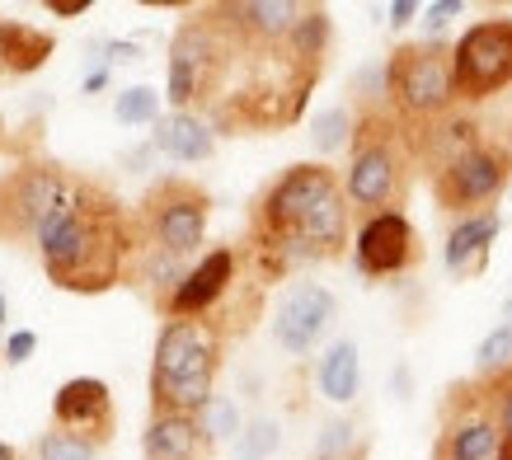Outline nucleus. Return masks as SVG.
<instances>
[{
    "instance_id": "nucleus-23",
    "label": "nucleus",
    "mask_w": 512,
    "mask_h": 460,
    "mask_svg": "<svg viewBox=\"0 0 512 460\" xmlns=\"http://www.w3.org/2000/svg\"><path fill=\"white\" fill-rule=\"evenodd\" d=\"M353 132H357V113L348 104H334L325 113H315L311 123V141L315 151H343V146H353Z\"/></svg>"
},
{
    "instance_id": "nucleus-29",
    "label": "nucleus",
    "mask_w": 512,
    "mask_h": 460,
    "mask_svg": "<svg viewBox=\"0 0 512 460\" xmlns=\"http://www.w3.org/2000/svg\"><path fill=\"white\" fill-rule=\"evenodd\" d=\"M357 446H362L357 428L348 423V418H339V423H325L320 442H315V460H343V456H353Z\"/></svg>"
},
{
    "instance_id": "nucleus-42",
    "label": "nucleus",
    "mask_w": 512,
    "mask_h": 460,
    "mask_svg": "<svg viewBox=\"0 0 512 460\" xmlns=\"http://www.w3.org/2000/svg\"><path fill=\"white\" fill-rule=\"evenodd\" d=\"M0 357H5V348H0Z\"/></svg>"
},
{
    "instance_id": "nucleus-37",
    "label": "nucleus",
    "mask_w": 512,
    "mask_h": 460,
    "mask_svg": "<svg viewBox=\"0 0 512 460\" xmlns=\"http://www.w3.org/2000/svg\"><path fill=\"white\" fill-rule=\"evenodd\" d=\"M0 460H19V451L10 442H0Z\"/></svg>"
},
{
    "instance_id": "nucleus-19",
    "label": "nucleus",
    "mask_w": 512,
    "mask_h": 460,
    "mask_svg": "<svg viewBox=\"0 0 512 460\" xmlns=\"http://www.w3.org/2000/svg\"><path fill=\"white\" fill-rule=\"evenodd\" d=\"M57 38L24 19H0V76H33L52 57Z\"/></svg>"
},
{
    "instance_id": "nucleus-27",
    "label": "nucleus",
    "mask_w": 512,
    "mask_h": 460,
    "mask_svg": "<svg viewBox=\"0 0 512 460\" xmlns=\"http://www.w3.org/2000/svg\"><path fill=\"white\" fill-rule=\"evenodd\" d=\"M198 423L207 428V437L212 442H226V437H240V409H235V399H226V395H212V404L198 414Z\"/></svg>"
},
{
    "instance_id": "nucleus-16",
    "label": "nucleus",
    "mask_w": 512,
    "mask_h": 460,
    "mask_svg": "<svg viewBox=\"0 0 512 460\" xmlns=\"http://www.w3.org/2000/svg\"><path fill=\"white\" fill-rule=\"evenodd\" d=\"M52 428L71 432L80 442H90L94 451L99 446H109L113 437V395L104 381H94V376H76V381L57 385V395H52Z\"/></svg>"
},
{
    "instance_id": "nucleus-35",
    "label": "nucleus",
    "mask_w": 512,
    "mask_h": 460,
    "mask_svg": "<svg viewBox=\"0 0 512 460\" xmlns=\"http://www.w3.org/2000/svg\"><path fill=\"white\" fill-rule=\"evenodd\" d=\"M104 85H109V71H104V66H94V71H90V80H85V94H99V90H104Z\"/></svg>"
},
{
    "instance_id": "nucleus-38",
    "label": "nucleus",
    "mask_w": 512,
    "mask_h": 460,
    "mask_svg": "<svg viewBox=\"0 0 512 460\" xmlns=\"http://www.w3.org/2000/svg\"><path fill=\"white\" fill-rule=\"evenodd\" d=\"M5 320H10V306H5V292H0V329H5Z\"/></svg>"
},
{
    "instance_id": "nucleus-18",
    "label": "nucleus",
    "mask_w": 512,
    "mask_h": 460,
    "mask_svg": "<svg viewBox=\"0 0 512 460\" xmlns=\"http://www.w3.org/2000/svg\"><path fill=\"white\" fill-rule=\"evenodd\" d=\"M498 212H475V216H461L447 235V249H442V259H447V273L451 277H480L484 263H489V249L498 240Z\"/></svg>"
},
{
    "instance_id": "nucleus-36",
    "label": "nucleus",
    "mask_w": 512,
    "mask_h": 460,
    "mask_svg": "<svg viewBox=\"0 0 512 460\" xmlns=\"http://www.w3.org/2000/svg\"><path fill=\"white\" fill-rule=\"evenodd\" d=\"M395 390H400V399H409V371H395Z\"/></svg>"
},
{
    "instance_id": "nucleus-33",
    "label": "nucleus",
    "mask_w": 512,
    "mask_h": 460,
    "mask_svg": "<svg viewBox=\"0 0 512 460\" xmlns=\"http://www.w3.org/2000/svg\"><path fill=\"white\" fill-rule=\"evenodd\" d=\"M386 15H390V29H404V24H409V19H419L423 10H419V0H395Z\"/></svg>"
},
{
    "instance_id": "nucleus-3",
    "label": "nucleus",
    "mask_w": 512,
    "mask_h": 460,
    "mask_svg": "<svg viewBox=\"0 0 512 460\" xmlns=\"http://www.w3.org/2000/svg\"><path fill=\"white\" fill-rule=\"evenodd\" d=\"M231 338L212 320H165L151 357V414H202Z\"/></svg>"
},
{
    "instance_id": "nucleus-10",
    "label": "nucleus",
    "mask_w": 512,
    "mask_h": 460,
    "mask_svg": "<svg viewBox=\"0 0 512 460\" xmlns=\"http://www.w3.org/2000/svg\"><path fill=\"white\" fill-rule=\"evenodd\" d=\"M508 179H512V146L480 141V146H470L466 155H456L451 165H442L433 174V202L461 221V216L489 212V202H498Z\"/></svg>"
},
{
    "instance_id": "nucleus-17",
    "label": "nucleus",
    "mask_w": 512,
    "mask_h": 460,
    "mask_svg": "<svg viewBox=\"0 0 512 460\" xmlns=\"http://www.w3.org/2000/svg\"><path fill=\"white\" fill-rule=\"evenodd\" d=\"M212 437L198 423V414H151L141 432V456L146 460H207L212 456Z\"/></svg>"
},
{
    "instance_id": "nucleus-14",
    "label": "nucleus",
    "mask_w": 512,
    "mask_h": 460,
    "mask_svg": "<svg viewBox=\"0 0 512 460\" xmlns=\"http://www.w3.org/2000/svg\"><path fill=\"white\" fill-rule=\"evenodd\" d=\"M240 263H245V254L231 245L207 249V254L188 268L184 282H179L174 301L165 306V320H212L221 310V301H226V296L235 292V282H240Z\"/></svg>"
},
{
    "instance_id": "nucleus-6",
    "label": "nucleus",
    "mask_w": 512,
    "mask_h": 460,
    "mask_svg": "<svg viewBox=\"0 0 512 460\" xmlns=\"http://www.w3.org/2000/svg\"><path fill=\"white\" fill-rule=\"evenodd\" d=\"M390 71V113L404 132H423V127L451 118L456 99V76H451V43L442 38H423V43H404L386 57Z\"/></svg>"
},
{
    "instance_id": "nucleus-28",
    "label": "nucleus",
    "mask_w": 512,
    "mask_h": 460,
    "mask_svg": "<svg viewBox=\"0 0 512 460\" xmlns=\"http://www.w3.org/2000/svg\"><path fill=\"white\" fill-rule=\"evenodd\" d=\"M33 460H94V446L71 437V432H62V428H52L47 437L33 442Z\"/></svg>"
},
{
    "instance_id": "nucleus-13",
    "label": "nucleus",
    "mask_w": 512,
    "mask_h": 460,
    "mask_svg": "<svg viewBox=\"0 0 512 460\" xmlns=\"http://www.w3.org/2000/svg\"><path fill=\"white\" fill-rule=\"evenodd\" d=\"M301 10L306 5H296V0H226L217 5V19L245 57H282Z\"/></svg>"
},
{
    "instance_id": "nucleus-4",
    "label": "nucleus",
    "mask_w": 512,
    "mask_h": 460,
    "mask_svg": "<svg viewBox=\"0 0 512 460\" xmlns=\"http://www.w3.org/2000/svg\"><path fill=\"white\" fill-rule=\"evenodd\" d=\"M235 57H245L226 24L217 19V5L188 10V19L170 38V76H165V99L174 113H193V108H217L226 76H231Z\"/></svg>"
},
{
    "instance_id": "nucleus-39",
    "label": "nucleus",
    "mask_w": 512,
    "mask_h": 460,
    "mask_svg": "<svg viewBox=\"0 0 512 460\" xmlns=\"http://www.w3.org/2000/svg\"><path fill=\"white\" fill-rule=\"evenodd\" d=\"M494 460H512V442H503V446H498V456Z\"/></svg>"
},
{
    "instance_id": "nucleus-15",
    "label": "nucleus",
    "mask_w": 512,
    "mask_h": 460,
    "mask_svg": "<svg viewBox=\"0 0 512 460\" xmlns=\"http://www.w3.org/2000/svg\"><path fill=\"white\" fill-rule=\"evenodd\" d=\"M334 315H339V301L320 282H296L292 292L278 301V310H273V343L292 357L311 353L315 343L329 334Z\"/></svg>"
},
{
    "instance_id": "nucleus-25",
    "label": "nucleus",
    "mask_w": 512,
    "mask_h": 460,
    "mask_svg": "<svg viewBox=\"0 0 512 460\" xmlns=\"http://www.w3.org/2000/svg\"><path fill=\"white\" fill-rule=\"evenodd\" d=\"M278 446H282L278 423H273V418H254V423H245V432L235 437V456L240 460H268Z\"/></svg>"
},
{
    "instance_id": "nucleus-8",
    "label": "nucleus",
    "mask_w": 512,
    "mask_h": 460,
    "mask_svg": "<svg viewBox=\"0 0 512 460\" xmlns=\"http://www.w3.org/2000/svg\"><path fill=\"white\" fill-rule=\"evenodd\" d=\"M66 188H71V174L47 155H29L15 169H5L0 174V240L5 245H33L43 221L57 212Z\"/></svg>"
},
{
    "instance_id": "nucleus-9",
    "label": "nucleus",
    "mask_w": 512,
    "mask_h": 460,
    "mask_svg": "<svg viewBox=\"0 0 512 460\" xmlns=\"http://www.w3.org/2000/svg\"><path fill=\"white\" fill-rule=\"evenodd\" d=\"M451 76L461 104H484L512 85V15H489L451 43Z\"/></svg>"
},
{
    "instance_id": "nucleus-12",
    "label": "nucleus",
    "mask_w": 512,
    "mask_h": 460,
    "mask_svg": "<svg viewBox=\"0 0 512 460\" xmlns=\"http://www.w3.org/2000/svg\"><path fill=\"white\" fill-rule=\"evenodd\" d=\"M353 263L362 277H400L423 263L419 230L404 212L367 216L353 235Z\"/></svg>"
},
{
    "instance_id": "nucleus-5",
    "label": "nucleus",
    "mask_w": 512,
    "mask_h": 460,
    "mask_svg": "<svg viewBox=\"0 0 512 460\" xmlns=\"http://www.w3.org/2000/svg\"><path fill=\"white\" fill-rule=\"evenodd\" d=\"M343 179L320 160H301V165H287L273 179V184L254 198V212H249V254L259 259V277H278V254L282 245L292 240V230L301 226V216L311 212L315 202L334 193Z\"/></svg>"
},
{
    "instance_id": "nucleus-7",
    "label": "nucleus",
    "mask_w": 512,
    "mask_h": 460,
    "mask_svg": "<svg viewBox=\"0 0 512 460\" xmlns=\"http://www.w3.org/2000/svg\"><path fill=\"white\" fill-rule=\"evenodd\" d=\"M132 221H137V240L165 249L174 259H188L202 249V235L212 221V193L198 179L165 174L141 193V202L132 207Z\"/></svg>"
},
{
    "instance_id": "nucleus-11",
    "label": "nucleus",
    "mask_w": 512,
    "mask_h": 460,
    "mask_svg": "<svg viewBox=\"0 0 512 460\" xmlns=\"http://www.w3.org/2000/svg\"><path fill=\"white\" fill-rule=\"evenodd\" d=\"M503 446L494 404L484 395V381H456L442 399V432L433 442V460H494Z\"/></svg>"
},
{
    "instance_id": "nucleus-22",
    "label": "nucleus",
    "mask_w": 512,
    "mask_h": 460,
    "mask_svg": "<svg viewBox=\"0 0 512 460\" xmlns=\"http://www.w3.org/2000/svg\"><path fill=\"white\" fill-rule=\"evenodd\" d=\"M315 385H320V395L334 399V404L357 399V385H362V362H357V343H353V338L329 343V353L320 357V367H315Z\"/></svg>"
},
{
    "instance_id": "nucleus-40",
    "label": "nucleus",
    "mask_w": 512,
    "mask_h": 460,
    "mask_svg": "<svg viewBox=\"0 0 512 460\" xmlns=\"http://www.w3.org/2000/svg\"><path fill=\"white\" fill-rule=\"evenodd\" d=\"M503 320L512 324V292H508V301H503Z\"/></svg>"
},
{
    "instance_id": "nucleus-34",
    "label": "nucleus",
    "mask_w": 512,
    "mask_h": 460,
    "mask_svg": "<svg viewBox=\"0 0 512 460\" xmlns=\"http://www.w3.org/2000/svg\"><path fill=\"white\" fill-rule=\"evenodd\" d=\"M47 10H52V15H62V19H71V15H85V10H90V0H47Z\"/></svg>"
},
{
    "instance_id": "nucleus-20",
    "label": "nucleus",
    "mask_w": 512,
    "mask_h": 460,
    "mask_svg": "<svg viewBox=\"0 0 512 460\" xmlns=\"http://www.w3.org/2000/svg\"><path fill=\"white\" fill-rule=\"evenodd\" d=\"M151 146L170 160H184V165H198V160H212L217 151V137L212 127L202 123L198 113H165L151 132Z\"/></svg>"
},
{
    "instance_id": "nucleus-26",
    "label": "nucleus",
    "mask_w": 512,
    "mask_h": 460,
    "mask_svg": "<svg viewBox=\"0 0 512 460\" xmlns=\"http://www.w3.org/2000/svg\"><path fill=\"white\" fill-rule=\"evenodd\" d=\"M508 367H512V324H498L475 348V371L480 376H498V371H508Z\"/></svg>"
},
{
    "instance_id": "nucleus-21",
    "label": "nucleus",
    "mask_w": 512,
    "mask_h": 460,
    "mask_svg": "<svg viewBox=\"0 0 512 460\" xmlns=\"http://www.w3.org/2000/svg\"><path fill=\"white\" fill-rule=\"evenodd\" d=\"M329 38H334V19H329V10L325 5H306L301 19H296L292 38H287V62L306 66V71H325Z\"/></svg>"
},
{
    "instance_id": "nucleus-30",
    "label": "nucleus",
    "mask_w": 512,
    "mask_h": 460,
    "mask_svg": "<svg viewBox=\"0 0 512 460\" xmlns=\"http://www.w3.org/2000/svg\"><path fill=\"white\" fill-rule=\"evenodd\" d=\"M484 381V395L494 404V418H498V432L503 442H512V367L498 371V376H480Z\"/></svg>"
},
{
    "instance_id": "nucleus-1",
    "label": "nucleus",
    "mask_w": 512,
    "mask_h": 460,
    "mask_svg": "<svg viewBox=\"0 0 512 460\" xmlns=\"http://www.w3.org/2000/svg\"><path fill=\"white\" fill-rule=\"evenodd\" d=\"M33 245L43 254V273L52 287L104 296L113 287H127V268L137 254V221L109 184L71 179Z\"/></svg>"
},
{
    "instance_id": "nucleus-31",
    "label": "nucleus",
    "mask_w": 512,
    "mask_h": 460,
    "mask_svg": "<svg viewBox=\"0 0 512 460\" xmlns=\"http://www.w3.org/2000/svg\"><path fill=\"white\" fill-rule=\"evenodd\" d=\"M461 10H466V5H461V0H433V5H428V10H423V24H428V29H447L451 19L461 15Z\"/></svg>"
},
{
    "instance_id": "nucleus-2",
    "label": "nucleus",
    "mask_w": 512,
    "mask_h": 460,
    "mask_svg": "<svg viewBox=\"0 0 512 460\" xmlns=\"http://www.w3.org/2000/svg\"><path fill=\"white\" fill-rule=\"evenodd\" d=\"M414 146L409 132L395 123L390 108L357 113V132L348 146V169H343V198L362 221L381 212H400L414 184Z\"/></svg>"
},
{
    "instance_id": "nucleus-41",
    "label": "nucleus",
    "mask_w": 512,
    "mask_h": 460,
    "mask_svg": "<svg viewBox=\"0 0 512 460\" xmlns=\"http://www.w3.org/2000/svg\"><path fill=\"white\" fill-rule=\"evenodd\" d=\"M0 146H5V118H0Z\"/></svg>"
},
{
    "instance_id": "nucleus-24",
    "label": "nucleus",
    "mask_w": 512,
    "mask_h": 460,
    "mask_svg": "<svg viewBox=\"0 0 512 460\" xmlns=\"http://www.w3.org/2000/svg\"><path fill=\"white\" fill-rule=\"evenodd\" d=\"M113 118L123 127H156L160 123V94L151 85H132V90L118 94V104H113Z\"/></svg>"
},
{
    "instance_id": "nucleus-32",
    "label": "nucleus",
    "mask_w": 512,
    "mask_h": 460,
    "mask_svg": "<svg viewBox=\"0 0 512 460\" xmlns=\"http://www.w3.org/2000/svg\"><path fill=\"white\" fill-rule=\"evenodd\" d=\"M33 348H38V334H33V329H19V334L5 338V362H29Z\"/></svg>"
}]
</instances>
